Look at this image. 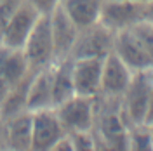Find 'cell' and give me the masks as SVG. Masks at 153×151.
Listing matches in <instances>:
<instances>
[{"label": "cell", "instance_id": "1", "mask_svg": "<svg viewBox=\"0 0 153 151\" xmlns=\"http://www.w3.org/2000/svg\"><path fill=\"white\" fill-rule=\"evenodd\" d=\"M152 89L153 85L152 80H150V70L136 71L132 75V80H131L127 90L122 95V103H120L122 116H124L127 127L144 123Z\"/></svg>", "mask_w": 153, "mask_h": 151}, {"label": "cell", "instance_id": "2", "mask_svg": "<svg viewBox=\"0 0 153 151\" xmlns=\"http://www.w3.org/2000/svg\"><path fill=\"white\" fill-rule=\"evenodd\" d=\"M23 54L26 57L31 71H38L42 68H47L56 61L49 16H40L37 19L31 33L25 42Z\"/></svg>", "mask_w": 153, "mask_h": 151}, {"label": "cell", "instance_id": "3", "mask_svg": "<svg viewBox=\"0 0 153 151\" xmlns=\"http://www.w3.org/2000/svg\"><path fill=\"white\" fill-rule=\"evenodd\" d=\"M56 113L66 132L94 130L96 97L75 94L56 106Z\"/></svg>", "mask_w": 153, "mask_h": 151}, {"label": "cell", "instance_id": "4", "mask_svg": "<svg viewBox=\"0 0 153 151\" xmlns=\"http://www.w3.org/2000/svg\"><path fill=\"white\" fill-rule=\"evenodd\" d=\"M65 134L56 108L31 111V151H52Z\"/></svg>", "mask_w": 153, "mask_h": 151}, {"label": "cell", "instance_id": "5", "mask_svg": "<svg viewBox=\"0 0 153 151\" xmlns=\"http://www.w3.org/2000/svg\"><path fill=\"white\" fill-rule=\"evenodd\" d=\"M115 33L111 30L103 26L101 23H96L89 28L78 30V37L75 45L71 49V59H82V57H106L113 50Z\"/></svg>", "mask_w": 153, "mask_h": 151}, {"label": "cell", "instance_id": "6", "mask_svg": "<svg viewBox=\"0 0 153 151\" xmlns=\"http://www.w3.org/2000/svg\"><path fill=\"white\" fill-rule=\"evenodd\" d=\"M42 14H38L30 4H26L25 0L19 4V7L14 10V14L10 16V19L7 21L5 28L0 33V45L7 49H18L23 50L25 42L28 35L31 33V30L35 26L37 19Z\"/></svg>", "mask_w": 153, "mask_h": 151}, {"label": "cell", "instance_id": "7", "mask_svg": "<svg viewBox=\"0 0 153 151\" xmlns=\"http://www.w3.org/2000/svg\"><path fill=\"white\" fill-rule=\"evenodd\" d=\"M144 19V4L131 0H105L99 16V23L113 33L131 28L137 21Z\"/></svg>", "mask_w": 153, "mask_h": 151}, {"label": "cell", "instance_id": "8", "mask_svg": "<svg viewBox=\"0 0 153 151\" xmlns=\"http://www.w3.org/2000/svg\"><path fill=\"white\" fill-rule=\"evenodd\" d=\"M134 71L125 64L113 50L103 59V73H101V90L99 95L110 99H122L124 92L132 80Z\"/></svg>", "mask_w": 153, "mask_h": 151}, {"label": "cell", "instance_id": "9", "mask_svg": "<svg viewBox=\"0 0 153 151\" xmlns=\"http://www.w3.org/2000/svg\"><path fill=\"white\" fill-rule=\"evenodd\" d=\"M49 21H51V33H52V42H54L56 61L70 57L71 49L75 45V40L78 37V28L66 14V10L63 9L61 2L49 14Z\"/></svg>", "mask_w": 153, "mask_h": 151}, {"label": "cell", "instance_id": "10", "mask_svg": "<svg viewBox=\"0 0 153 151\" xmlns=\"http://www.w3.org/2000/svg\"><path fill=\"white\" fill-rule=\"evenodd\" d=\"M113 52L124 61L127 66L136 71H144L153 66V59L139 44V40L132 35V31L127 28L115 33Z\"/></svg>", "mask_w": 153, "mask_h": 151}, {"label": "cell", "instance_id": "11", "mask_svg": "<svg viewBox=\"0 0 153 151\" xmlns=\"http://www.w3.org/2000/svg\"><path fill=\"white\" fill-rule=\"evenodd\" d=\"M103 59L101 57L73 59L75 94L89 95V97L99 95V90H101V73H103Z\"/></svg>", "mask_w": 153, "mask_h": 151}, {"label": "cell", "instance_id": "12", "mask_svg": "<svg viewBox=\"0 0 153 151\" xmlns=\"http://www.w3.org/2000/svg\"><path fill=\"white\" fill-rule=\"evenodd\" d=\"M28 61L18 49H7L0 45V101L5 97L14 85L28 75Z\"/></svg>", "mask_w": 153, "mask_h": 151}, {"label": "cell", "instance_id": "13", "mask_svg": "<svg viewBox=\"0 0 153 151\" xmlns=\"http://www.w3.org/2000/svg\"><path fill=\"white\" fill-rule=\"evenodd\" d=\"M52 64L47 68H42L38 71H33L31 82H30V89H28V101H26L28 111L54 108V97H52Z\"/></svg>", "mask_w": 153, "mask_h": 151}, {"label": "cell", "instance_id": "14", "mask_svg": "<svg viewBox=\"0 0 153 151\" xmlns=\"http://www.w3.org/2000/svg\"><path fill=\"white\" fill-rule=\"evenodd\" d=\"M7 146L12 151H31V111H21L4 118Z\"/></svg>", "mask_w": 153, "mask_h": 151}, {"label": "cell", "instance_id": "15", "mask_svg": "<svg viewBox=\"0 0 153 151\" xmlns=\"http://www.w3.org/2000/svg\"><path fill=\"white\" fill-rule=\"evenodd\" d=\"M103 2L105 0H61V5L76 28L84 30L99 23Z\"/></svg>", "mask_w": 153, "mask_h": 151}, {"label": "cell", "instance_id": "16", "mask_svg": "<svg viewBox=\"0 0 153 151\" xmlns=\"http://www.w3.org/2000/svg\"><path fill=\"white\" fill-rule=\"evenodd\" d=\"M75 95V85H73V59L65 57L54 61L52 64V97H54V108L63 101Z\"/></svg>", "mask_w": 153, "mask_h": 151}, {"label": "cell", "instance_id": "17", "mask_svg": "<svg viewBox=\"0 0 153 151\" xmlns=\"http://www.w3.org/2000/svg\"><path fill=\"white\" fill-rule=\"evenodd\" d=\"M31 76H33V71H30L21 82H18L5 94V97L0 101V116H2V120L28 110L26 108V101H28V89H30Z\"/></svg>", "mask_w": 153, "mask_h": 151}, {"label": "cell", "instance_id": "18", "mask_svg": "<svg viewBox=\"0 0 153 151\" xmlns=\"http://www.w3.org/2000/svg\"><path fill=\"white\" fill-rule=\"evenodd\" d=\"M127 150L132 151H153V141L150 127L146 123L129 127L127 130Z\"/></svg>", "mask_w": 153, "mask_h": 151}, {"label": "cell", "instance_id": "19", "mask_svg": "<svg viewBox=\"0 0 153 151\" xmlns=\"http://www.w3.org/2000/svg\"><path fill=\"white\" fill-rule=\"evenodd\" d=\"M129 30L132 31V35L139 40V44L153 59V23L148 19H141L136 24H132Z\"/></svg>", "mask_w": 153, "mask_h": 151}, {"label": "cell", "instance_id": "20", "mask_svg": "<svg viewBox=\"0 0 153 151\" xmlns=\"http://www.w3.org/2000/svg\"><path fill=\"white\" fill-rule=\"evenodd\" d=\"M73 142V150L75 151H89V150H97V139H96L94 130H87V132H68Z\"/></svg>", "mask_w": 153, "mask_h": 151}, {"label": "cell", "instance_id": "21", "mask_svg": "<svg viewBox=\"0 0 153 151\" xmlns=\"http://www.w3.org/2000/svg\"><path fill=\"white\" fill-rule=\"evenodd\" d=\"M21 2L23 0H4V2H0V33H2V30L5 28L7 21L14 14V10L19 7Z\"/></svg>", "mask_w": 153, "mask_h": 151}, {"label": "cell", "instance_id": "22", "mask_svg": "<svg viewBox=\"0 0 153 151\" xmlns=\"http://www.w3.org/2000/svg\"><path fill=\"white\" fill-rule=\"evenodd\" d=\"M25 2L30 4L38 14H42V16H49V14L59 5L61 0H25Z\"/></svg>", "mask_w": 153, "mask_h": 151}, {"label": "cell", "instance_id": "23", "mask_svg": "<svg viewBox=\"0 0 153 151\" xmlns=\"http://www.w3.org/2000/svg\"><path fill=\"white\" fill-rule=\"evenodd\" d=\"M153 122V89H152V95H150V101H148V110H146V116H144V123Z\"/></svg>", "mask_w": 153, "mask_h": 151}, {"label": "cell", "instance_id": "24", "mask_svg": "<svg viewBox=\"0 0 153 151\" xmlns=\"http://www.w3.org/2000/svg\"><path fill=\"white\" fill-rule=\"evenodd\" d=\"M0 150H9L7 137H5V129H4V123L2 122H0Z\"/></svg>", "mask_w": 153, "mask_h": 151}, {"label": "cell", "instance_id": "25", "mask_svg": "<svg viewBox=\"0 0 153 151\" xmlns=\"http://www.w3.org/2000/svg\"><path fill=\"white\" fill-rule=\"evenodd\" d=\"M144 19L153 23V0H150L148 4H144Z\"/></svg>", "mask_w": 153, "mask_h": 151}, {"label": "cell", "instance_id": "26", "mask_svg": "<svg viewBox=\"0 0 153 151\" xmlns=\"http://www.w3.org/2000/svg\"><path fill=\"white\" fill-rule=\"evenodd\" d=\"M148 127H150V134H152V141H153V122L148 123Z\"/></svg>", "mask_w": 153, "mask_h": 151}, {"label": "cell", "instance_id": "27", "mask_svg": "<svg viewBox=\"0 0 153 151\" xmlns=\"http://www.w3.org/2000/svg\"><path fill=\"white\" fill-rule=\"evenodd\" d=\"M131 2H139V4H148L150 0H131Z\"/></svg>", "mask_w": 153, "mask_h": 151}, {"label": "cell", "instance_id": "28", "mask_svg": "<svg viewBox=\"0 0 153 151\" xmlns=\"http://www.w3.org/2000/svg\"><path fill=\"white\" fill-rule=\"evenodd\" d=\"M0 122H2V116H0Z\"/></svg>", "mask_w": 153, "mask_h": 151}, {"label": "cell", "instance_id": "29", "mask_svg": "<svg viewBox=\"0 0 153 151\" xmlns=\"http://www.w3.org/2000/svg\"><path fill=\"white\" fill-rule=\"evenodd\" d=\"M0 2H4V0H0Z\"/></svg>", "mask_w": 153, "mask_h": 151}]
</instances>
